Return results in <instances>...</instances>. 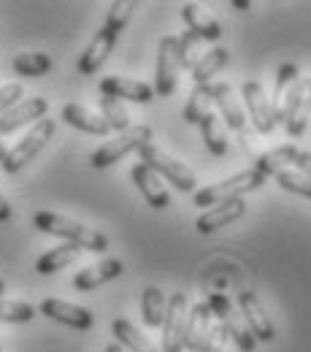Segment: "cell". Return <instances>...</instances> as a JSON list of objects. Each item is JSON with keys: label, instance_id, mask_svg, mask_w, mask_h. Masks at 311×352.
<instances>
[{"label": "cell", "instance_id": "cell-1", "mask_svg": "<svg viewBox=\"0 0 311 352\" xmlns=\"http://www.w3.org/2000/svg\"><path fill=\"white\" fill-rule=\"evenodd\" d=\"M33 225H36L41 233L65 239L68 244L82 247L84 252H106V250H108V239H106L100 230L87 228V225L71 220V217L54 214V212H38V214L33 217Z\"/></svg>", "mask_w": 311, "mask_h": 352}, {"label": "cell", "instance_id": "cell-2", "mask_svg": "<svg viewBox=\"0 0 311 352\" xmlns=\"http://www.w3.org/2000/svg\"><path fill=\"white\" fill-rule=\"evenodd\" d=\"M263 184H266V176L260 171H255V168H249V171H241V174L230 176V179L214 182V184H209L203 190H195L192 201H195V206L206 209V206H217V204L230 201V198H244L246 192L260 190Z\"/></svg>", "mask_w": 311, "mask_h": 352}, {"label": "cell", "instance_id": "cell-3", "mask_svg": "<svg viewBox=\"0 0 311 352\" xmlns=\"http://www.w3.org/2000/svg\"><path fill=\"white\" fill-rule=\"evenodd\" d=\"M138 157H141V163H143L149 171H154L160 179H165L168 184H174L181 192H195V190H198L195 174H192L181 160L171 157L168 152H163L160 146L146 144L143 149H138Z\"/></svg>", "mask_w": 311, "mask_h": 352}, {"label": "cell", "instance_id": "cell-4", "mask_svg": "<svg viewBox=\"0 0 311 352\" xmlns=\"http://www.w3.org/2000/svg\"><path fill=\"white\" fill-rule=\"evenodd\" d=\"M146 144H152V128L149 125H133L130 131L117 133L111 141H106L100 149H95L92 157H89V163H92V168L103 171V168L119 163L122 157H128L130 152L143 149Z\"/></svg>", "mask_w": 311, "mask_h": 352}, {"label": "cell", "instance_id": "cell-5", "mask_svg": "<svg viewBox=\"0 0 311 352\" xmlns=\"http://www.w3.org/2000/svg\"><path fill=\"white\" fill-rule=\"evenodd\" d=\"M54 133H57V122L54 120H38L30 131L25 133V138L16 144V146H11L8 149V155H5V160L0 163V168L5 171V174H16V171H22L41 149H44L46 144L54 138Z\"/></svg>", "mask_w": 311, "mask_h": 352}, {"label": "cell", "instance_id": "cell-6", "mask_svg": "<svg viewBox=\"0 0 311 352\" xmlns=\"http://www.w3.org/2000/svg\"><path fill=\"white\" fill-rule=\"evenodd\" d=\"M178 38L165 36L157 46V71H154V95L171 98L178 85Z\"/></svg>", "mask_w": 311, "mask_h": 352}, {"label": "cell", "instance_id": "cell-7", "mask_svg": "<svg viewBox=\"0 0 311 352\" xmlns=\"http://www.w3.org/2000/svg\"><path fill=\"white\" fill-rule=\"evenodd\" d=\"M298 85H301V71L295 63H284L276 71V82H273V98H270V114L273 122H284L287 111L298 95Z\"/></svg>", "mask_w": 311, "mask_h": 352}, {"label": "cell", "instance_id": "cell-8", "mask_svg": "<svg viewBox=\"0 0 311 352\" xmlns=\"http://www.w3.org/2000/svg\"><path fill=\"white\" fill-rule=\"evenodd\" d=\"M252 168H255V171H260L266 179L268 176H273V179H276V184H279L281 190L295 192V195H303V198H311V179L301 176L298 171H292V168H287V166H281L279 160H273V155H270V152L255 155V166H252Z\"/></svg>", "mask_w": 311, "mask_h": 352}, {"label": "cell", "instance_id": "cell-9", "mask_svg": "<svg viewBox=\"0 0 311 352\" xmlns=\"http://www.w3.org/2000/svg\"><path fill=\"white\" fill-rule=\"evenodd\" d=\"M184 322H187V296L174 293L163 317V352H184Z\"/></svg>", "mask_w": 311, "mask_h": 352}, {"label": "cell", "instance_id": "cell-10", "mask_svg": "<svg viewBox=\"0 0 311 352\" xmlns=\"http://www.w3.org/2000/svg\"><path fill=\"white\" fill-rule=\"evenodd\" d=\"M241 98H244V106L249 111V120L255 125V131L260 135H270L276 122H273V114H270V98L266 95V89L260 82H244L241 85Z\"/></svg>", "mask_w": 311, "mask_h": 352}, {"label": "cell", "instance_id": "cell-11", "mask_svg": "<svg viewBox=\"0 0 311 352\" xmlns=\"http://www.w3.org/2000/svg\"><path fill=\"white\" fill-rule=\"evenodd\" d=\"M38 311L60 322V325H68L73 331H89L95 325V314L87 307H79V304H68V301H60V298H44Z\"/></svg>", "mask_w": 311, "mask_h": 352}, {"label": "cell", "instance_id": "cell-12", "mask_svg": "<svg viewBox=\"0 0 311 352\" xmlns=\"http://www.w3.org/2000/svg\"><path fill=\"white\" fill-rule=\"evenodd\" d=\"M49 111V100L46 98H25L19 100L14 109H8L5 114H0V135H11L25 125H36L38 120H44Z\"/></svg>", "mask_w": 311, "mask_h": 352}, {"label": "cell", "instance_id": "cell-13", "mask_svg": "<svg viewBox=\"0 0 311 352\" xmlns=\"http://www.w3.org/2000/svg\"><path fill=\"white\" fill-rule=\"evenodd\" d=\"M238 307H241V317L249 325L255 342H273L276 339V328L266 314V309L260 304V298L252 290H241L238 293Z\"/></svg>", "mask_w": 311, "mask_h": 352}, {"label": "cell", "instance_id": "cell-14", "mask_svg": "<svg viewBox=\"0 0 311 352\" xmlns=\"http://www.w3.org/2000/svg\"><path fill=\"white\" fill-rule=\"evenodd\" d=\"M244 214H246V201H244V198H230V201H222V204L206 209V212L195 220V228H198V233L211 236V233H217L220 228H227L230 222L241 220Z\"/></svg>", "mask_w": 311, "mask_h": 352}, {"label": "cell", "instance_id": "cell-15", "mask_svg": "<svg viewBox=\"0 0 311 352\" xmlns=\"http://www.w3.org/2000/svg\"><path fill=\"white\" fill-rule=\"evenodd\" d=\"M100 95L103 98H114V100H133V103H152L154 100V89L146 82L128 79V76H106L100 79Z\"/></svg>", "mask_w": 311, "mask_h": 352}, {"label": "cell", "instance_id": "cell-16", "mask_svg": "<svg viewBox=\"0 0 311 352\" xmlns=\"http://www.w3.org/2000/svg\"><path fill=\"white\" fill-rule=\"evenodd\" d=\"M117 33H111L108 28H100L97 33H95V38L89 41V46L82 52V57H79V63H76V68H79V74L82 76H92V74H97L100 68H103V63L108 60V54L114 52V46H117Z\"/></svg>", "mask_w": 311, "mask_h": 352}, {"label": "cell", "instance_id": "cell-17", "mask_svg": "<svg viewBox=\"0 0 311 352\" xmlns=\"http://www.w3.org/2000/svg\"><path fill=\"white\" fill-rule=\"evenodd\" d=\"M130 179L135 182L138 192L143 195V201H146L152 209H168V206H171V195H168L163 179L154 174V171H149L143 163H135L133 171H130Z\"/></svg>", "mask_w": 311, "mask_h": 352}, {"label": "cell", "instance_id": "cell-18", "mask_svg": "<svg viewBox=\"0 0 311 352\" xmlns=\"http://www.w3.org/2000/svg\"><path fill=\"white\" fill-rule=\"evenodd\" d=\"M181 19H184L187 30L195 33L200 41L217 44V41L222 38V25H220L203 6H198V3H184V6H181Z\"/></svg>", "mask_w": 311, "mask_h": 352}, {"label": "cell", "instance_id": "cell-19", "mask_svg": "<svg viewBox=\"0 0 311 352\" xmlns=\"http://www.w3.org/2000/svg\"><path fill=\"white\" fill-rule=\"evenodd\" d=\"M211 92H214V106L220 109V114H217L220 122L235 133L246 131V114H244L238 98L233 95V87L227 82H220V85H211Z\"/></svg>", "mask_w": 311, "mask_h": 352}, {"label": "cell", "instance_id": "cell-20", "mask_svg": "<svg viewBox=\"0 0 311 352\" xmlns=\"http://www.w3.org/2000/svg\"><path fill=\"white\" fill-rule=\"evenodd\" d=\"M122 271H125V263H122V261L106 258V261H100V263L82 268V271L73 276V287H76L79 293H89V290H95V287H100V285H106V282L122 276Z\"/></svg>", "mask_w": 311, "mask_h": 352}, {"label": "cell", "instance_id": "cell-21", "mask_svg": "<svg viewBox=\"0 0 311 352\" xmlns=\"http://www.w3.org/2000/svg\"><path fill=\"white\" fill-rule=\"evenodd\" d=\"M214 325V314L206 301L195 304V307L187 311V322H184V350L198 352V347L203 344V339L209 336Z\"/></svg>", "mask_w": 311, "mask_h": 352}, {"label": "cell", "instance_id": "cell-22", "mask_svg": "<svg viewBox=\"0 0 311 352\" xmlns=\"http://www.w3.org/2000/svg\"><path fill=\"white\" fill-rule=\"evenodd\" d=\"M311 120V79H301L298 85V95L287 111V120H284V131L290 138H301L306 128H309Z\"/></svg>", "mask_w": 311, "mask_h": 352}, {"label": "cell", "instance_id": "cell-23", "mask_svg": "<svg viewBox=\"0 0 311 352\" xmlns=\"http://www.w3.org/2000/svg\"><path fill=\"white\" fill-rule=\"evenodd\" d=\"M60 117H62L65 125H71V128H76L82 133H89V135H108L111 133L106 120L100 114L89 111L87 106H82V103H65Z\"/></svg>", "mask_w": 311, "mask_h": 352}, {"label": "cell", "instance_id": "cell-24", "mask_svg": "<svg viewBox=\"0 0 311 352\" xmlns=\"http://www.w3.org/2000/svg\"><path fill=\"white\" fill-rule=\"evenodd\" d=\"M82 247H76V244H60V247H54V250H46L44 255L36 261V271L41 274V276H51V274H57V271H62L65 265L76 263L79 258H82Z\"/></svg>", "mask_w": 311, "mask_h": 352}, {"label": "cell", "instance_id": "cell-25", "mask_svg": "<svg viewBox=\"0 0 311 352\" xmlns=\"http://www.w3.org/2000/svg\"><path fill=\"white\" fill-rule=\"evenodd\" d=\"M111 333L117 336V344L125 352H160L138 328H135L133 322L125 320V317H119V320L111 322Z\"/></svg>", "mask_w": 311, "mask_h": 352}, {"label": "cell", "instance_id": "cell-26", "mask_svg": "<svg viewBox=\"0 0 311 352\" xmlns=\"http://www.w3.org/2000/svg\"><path fill=\"white\" fill-rule=\"evenodd\" d=\"M11 68H14L16 76L41 79V76H46L54 68V63H51V57L44 54V52H19V54H14Z\"/></svg>", "mask_w": 311, "mask_h": 352}, {"label": "cell", "instance_id": "cell-27", "mask_svg": "<svg viewBox=\"0 0 311 352\" xmlns=\"http://www.w3.org/2000/svg\"><path fill=\"white\" fill-rule=\"evenodd\" d=\"M211 106H214L211 85H195V89H192L189 98H187V106H184L181 117H184L187 125H200V120H203L206 114H211Z\"/></svg>", "mask_w": 311, "mask_h": 352}, {"label": "cell", "instance_id": "cell-28", "mask_svg": "<svg viewBox=\"0 0 311 352\" xmlns=\"http://www.w3.org/2000/svg\"><path fill=\"white\" fill-rule=\"evenodd\" d=\"M227 60H230V49H227V46H214V49H209V52L195 63V68H192V82H195V85H209V79L222 71L224 65H227Z\"/></svg>", "mask_w": 311, "mask_h": 352}, {"label": "cell", "instance_id": "cell-29", "mask_svg": "<svg viewBox=\"0 0 311 352\" xmlns=\"http://www.w3.org/2000/svg\"><path fill=\"white\" fill-rule=\"evenodd\" d=\"M200 135H203V144H206V149L214 155V157H222L227 155V131H224V125L220 122V117L211 111V114H206L203 120H200Z\"/></svg>", "mask_w": 311, "mask_h": 352}, {"label": "cell", "instance_id": "cell-30", "mask_svg": "<svg viewBox=\"0 0 311 352\" xmlns=\"http://www.w3.org/2000/svg\"><path fill=\"white\" fill-rule=\"evenodd\" d=\"M165 307H168V298L160 287L149 285L141 296V314H143V322L149 328H160L163 325V317H165Z\"/></svg>", "mask_w": 311, "mask_h": 352}, {"label": "cell", "instance_id": "cell-31", "mask_svg": "<svg viewBox=\"0 0 311 352\" xmlns=\"http://www.w3.org/2000/svg\"><path fill=\"white\" fill-rule=\"evenodd\" d=\"M270 155H273V160H279L281 166H292V171H298L301 176L311 179V152L298 149V146H292V144H284V146H276Z\"/></svg>", "mask_w": 311, "mask_h": 352}, {"label": "cell", "instance_id": "cell-32", "mask_svg": "<svg viewBox=\"0 0 311 352\" xmlns=\"http://www.w3.org/2000/svg\"><path fill=\"white\" fill-rule=\"evenodd\" d=\"M97 106H100V117L106 120V125L114 133H125L133 128L125 103H119V100H114V98H100Z\"/></svg>", "mask_w": 311, "mask_h": 352}, {"label": "cell", "instance_id": "cell-33", "mask_svg": "<svg viewBox=\"0 0 311 352\" xmlns=\"http://www.w3.org/2000/svg\"><path fill=\"white\" fill-rule=\"evenodd\" d=\"M222 325H224V331H227V336L235 342V347H238V350H241V352H255L257 342H255V336H252L249 325L244 322V317L238 320L235 314H230Z\"/></svg>", "mask_w": 311, "mask_h": 352}, {"label": "cell", "instance_id": "cell-34", "mask_svg": "<svg viewBox=\"0 0 311 352\" xmlns=\"http://www.w3.org/2000/svg\"><path fill=\"white\" fill-rule=\"evenodd\" d=\"M200 44H203V41H200L195 33H189V30L178 38V68H184V71H192V68H195V63L203 57Z\"/></svg>", "mask_w": 311, "mask_h": 352}, {"label": "cell", "instance_id": "cell-35", "mask_svg": "<svg viewBox=\"0 0 311 352\" xmlns=\"http://www.w3.org/2000/svg\"><path fill=\"white\" fill-rule=\"evenodd\" d=\"M36 314H38V309L33 304L0 298V322H30Z\"/></svg>", "mask_w": 311, "mask_h": 352}, {"label": "cell", "instance_id": "cell-36", "mask_svg": "<svg viewBox=\"0 0 311 352\" xmlns=\"http://www.w3.org/2000/svg\"><path fill=\"white\" fill-rule=\"evenodd\" d=\"M133 11H135V3H130V0L111 3V8H108V14H106V25H103V28H108L111 33H117V36H119V33L128 28V22H130Z\"/></svg>", "mask_w": 311, "mask_h": 352}, {"label": "cell", "instance_id": "cell-37", "mask_svg": "<svg viewBox=\"0 0 311 352\" xmlns=\"http://www.w3.org/2000/svg\"><path fill=\"white\" fill-rule=\"evenodd\" d=\"M19 100H25V87L11 82V85H3L0 87V114H5L8 109H14Z\"/></svg>", "mask_w": 311, "mask_h": 352}, {"label": "cell", "instance_id": "cell-38", "mask_svg": "<svg viewBox=\"0 0 311 352\" xmlns=\"http://www.w3.org/2000/svg\"><path fill=\"white\" fill-rule=\"evenodd\" d=\"M224 342H227V331H224V325H211V331H209V336L203 339V344L198 347V352H224Z\"/></svg>", "mask_w": 311, "mask_h": 352}, {"label": "cell", "instance_id": "cell-39", "mask_svg": "<svg viewBox=\"0 0 311 352\" xmlns=\"http://www.w3.org/2000/svg\"><path fill=\"white\" fill-rule=\"evenodd\" d=\"M206 304H209V309H211V314L220 320V322H224L233 311H230V301H227V296H222V293H211L209 298H206Z\"/></svg>", "mask_w": 311, "mask_h": 352}, {"label": "cell", "instance_id": "cell-40", "mask_svg": "<svg viewBox=\"0 0 311 352\" xmlns=\"http://www.w3.org/2000/svg\"><path fill=\"white\" fill-rule=\"evenodd\" d=\"M11 220V206H8V201L0 195V222H8Z\"/></svg>", "mask_w": 311, "mask_h": 352}, {"label": "cell", "instance_id": "cell-41", "mask_svg": "<svg viewBox=\"0 0 311 352\" xmlns=\"http://www.w3.org/2000/svg\"><path fill=\"white\" fill-rule=\"evenodd\" d=\"M233 8H252V0H233Z\"/></svg>", "mask_w": 311, "mask_h": 352}, {"label": "cell", "instance_id": "cell-42", "mask_svg": "<svg viewBox=\"0 0 311 352\" xmlns=\"http://www.w3.org/2000/svg\"><path fill=\"white\" fill-rule=\"evenodd\" d=\"M106 352H125V350H122V347L114 342V344H108V347H106Z\"/></svg>", "mask_w": 311, "mask_h": 352}, {"label": "cell", "instance_id": "cell-43", "mask_svg": "<svg viewBox=\"0 0 311 352\" xmlns=\"http://www.w3.org/2000/svg\"><path fill=\"white\" fill-rule=\"evenodd\" d=\"M5 155H8V149H5V144H3V141H0V163H3V160H5Z\"/></svg>", "mask_w": 311, "mask_h": 352}, {"label": "cell", "instance_id": "cell-44", "mask_svg": "<svg viewBox=\"0 0 311 352\" xmlns=\"http://www.w3.org/2000/svg\"><path fill=\"white\" fill-rule=\"evenodd\" d=\"M3 293H5V282L0 279V298H3Z\"/></svg>", "mask_w": 311, "mask_h": 352}, {"label": "cell", "instance_id": "cell-45", "mask_svg": "<svg viewBox=\"0 0 311 352\" xmlns=\"http://www.w3.org/2000/svg\"><path fill=\"white\" fill-rule=\"evenodd\" d=\"M0 352H3V347H0Z\"/></svg>", "mask_w": 311, "mask_h": 352}]
</instances>
